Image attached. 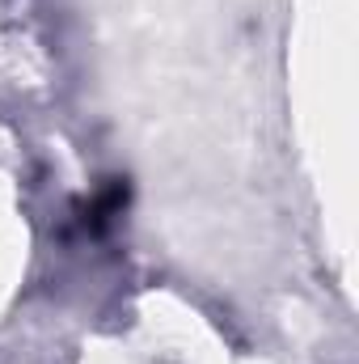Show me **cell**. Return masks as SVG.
Returning <instances> with one entry per match:
<instances>
[{"label": "cell", "instance_id": "1", "mask_svg": "<svg viewBox=\"0 0 359 364\" xmlns=\"http://www.w3.org/2000/svg\"><path fill=\"white\" fill-rule=\"evenodd\" d=\"M123 203H127V182L114 178V182H110V186H106V191H101V195L89 203V225H93V229H101L110 216H118V212H123Z\"/></svg>", "mask_w": 359, "mask_h": 364}]
</instances>
